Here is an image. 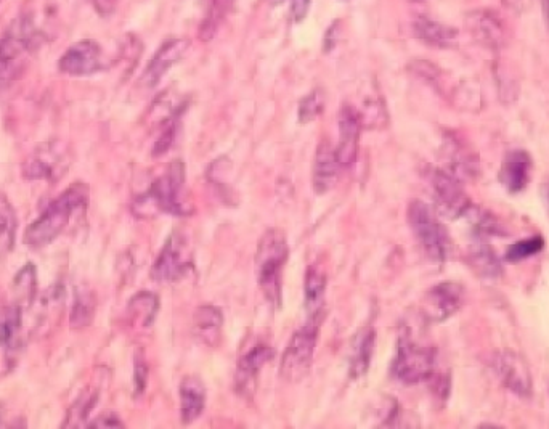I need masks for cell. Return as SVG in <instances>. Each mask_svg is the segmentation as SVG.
<instances>
[{"label":"cell","mask_w":549,"mask_h":429,"mask_svg":"<svg viewBox=\"0 0 549 429\" xmlns=\"http://www.w3.org/2000/svg\"><path fill=\"white\" fill-rule=\"evenodd\" d=\"M545 198H546V205H548L549 208V185L545 188Z\"/></svg>","instance_id":"obj_43"},{"label":"cell","mask_w":549,"mask_h":429,"mask_svg":"<svg viewBox=\"0 0 549 429\" xmlns=\"http://www.w3.org/2000/svg\"><path fill=\"white\" fill-rule=\"evenodd\" d=\"M469 29H471L472 36L476 37L477 41L487 45V47L497 49L505 39L503 23L495 13L488 12V10L471 13Z\"/></svg>","instance_id":"obj_24"},{"label":"cell","mask_w":549,"mask_h":429,"mask_svg":"<svg viewBox=\"0 0 549 429\" xmlns=\"http://www.w3.org/2000/svg\"><path fill=\"white\" fill-rule=\"evenodd\" d=\"M541 9H543V18L549 31V0H541Z\"/></svg>","instance_id":"obj_42"},{"label":"cell","mask_w":549,"mask_h":429,"mask_svg":"<svg viewBox=\"0 0 549 429\" xmlns=\"http://www.w3.org/2000/svg\"><path fill=\"white\" fill-rule=\"evenodd\" d=\"M471 259L477 272L485 277H495L500 272V264H498L495 254L490 250V246L480 242V237H477L476 243L472 245Z\"/></svg>","instance_id":"obj_29"},{"label":"cell","mask_w":549,"mask_h":429,"mask_svg":"<svg viewBox=\"0 0 549 429\" xmlns=\"http://www.w3.org/2000/svg\"><path fill=\"white\" fill-rule=\"evenodd\" d=\"M326 274L322 267L310 266L305 272L304 306L310 317L325 315Z\"/></svg>","instance_id":"obj_23"},{"label":"cell","mask_w":549,"mask_h":429,"mask_svg":"<svg viewBox=\"0 0 549 429\" xmlns=\"http://www.w3.org/2000/svg\"><path fill=\"white\" fill-rule=\"evenodd\" d=\"M525 4H527V0H503L506 9L514 13L524 12Z\"/></svg>","instance_id":"obj_41"},{"label":"cell","mask_w":549,"mask_h":429,"mask_svg":"<svg viewBox=\"0 0 549 429\" xmlns=\"http://www.w3.org/2000/svg\"><path fill=\"white\" fill-rule=\"evenodd\" d=\"M185 185V168L180 161L169 164L163 176L150 185L148 192L137 198L134 211L137 216L148 217L156 213H167L172 216H190L193 206L183 193Z\"/></svg>","instance_id":"obj_1"},{"label":"cell","mask_w":549,"mask_h":429,"mask_svg":"<svg viewBox=\"0 0 549 429\" xmlns=\"http://www.w3.org/2000/svg\"><path fill=\"white\" fill-rule=\"evenodd\" d=\"M495 370L509 391L524 399L532 396V376L522 357L513 352H503L495 359Z\"/></svg>","instance_id":"obj_16"},{"label":"cell","mask_w":549,"mask_h":429,"mask_svg":"<svg viewBox=\"0 0 549 429\" xmlns=\"http://www.w3.org/2000/svg\"><path fill=\"white\" fill-rule=\"evenodd\" d=\"M357 113L363 129H384L389 124L386 105L376 97L363 102L362 110L357 108Z\"/></svg>","instance_id":"obj_28"},{"label":"cell","mask_w":549,"mask_h":429,"mask_svg":"<svg viewBox=\"0 0 549 429\" xmlns=\"http://www.w3.org/2000/svg\"><path fill=\"white\" fill-rule=\"evenodd\" d=\"M222 328H224V314L219 307L201 306L193 315V333L201 343L209 348H216L222 341Z\"/></svg>","instance_id":"obj_20"},{"label":"cell","mask_w":549,"mask_h":429,"mask_svg":"<svg viewBox=\"0 0 549 429\" xmlns=\"http://www.w3.org/2000/svg\"><path fill=\"white\" fill-rule=\"evenodd\" d=\"M148 380V368L143 364L142 359L137 360L135 365V386H137V393H142L145 386H147Z\"/></svg>","instance_id":"obj_38"},{"label":"cell","mask_w":549,"mask_h":429,"mask_svg":"<svg viewBox=\"0 0 549 429\" xmlns=\"http://www.w3.org/2000/svg\"><path fill=\"white\" fill-rule=\"evenodd\" d=\"M545 246V240L541 237L527 238V240H521V242L514 243L506 253V261L509 262H521L525 259L532 258L535 254L540 253Z\"/></svg>","instance_id":"obj_33"},{"label":"cell","mask_w":549,"mask_h":429,"mask_svg":"<svg viewBox=\"0 0 549 429\" xmlns=\"http://www.w3.org/2000/svg\"><path fill=\"white\" fill-rule=\"evenodd\" d=\"M18 221L9 198L0 192V251L13 250L17 237Z\"/></svg>","instance_id":"obj_27"},{"label":"cell","mask_w":549,"mask_h":429,"mask_svg":"<svg viewBox=\"0 0 549 429\" xmlns=\"http://www.w3.org/2000/svg\"><path fill=\"white\" fill-rule=\"evenodd\" d=\"M188 47H190V42L187 39H169L164 42L143 71L142 79H140L142 86L148 87V89L155 87L163 79L164 74L185 57Z\"/></svg>","instance_id":"obj_15"},{"label":"cell","mask_w":549,"mask_h":429,"mask_svg":"<svg viewBox=\"0 0 549 429\" xmlns=\"http://www.w3.org/2000/svg\"><path fill=\"white\" fill-rule=\"evenodd\" d=\"M36 272L33 266H26L20 270L15 278V295L21 304H29L36 293Z\"/></svg>","instance_id":"obj_32"},{"label":"cell","mask_w":549,"mask_h":429,"mask_svg":"<svg viewBox=\"0 0 549 429\" xmlns=\"http://www.w3.org/2000/svg\"><path fill=\"white\" fill-rule=\"evenodd\" d=\"M362 123L358 118L357 108L346 103L339 113V132L341 140L336 147L341 168L347 169L357 163L358 147H360V134H362Z\"/></svg>","instance_id":"obj_14"},{"label":"cell","mask_w":549,"mask_h":429,"mask_svg":"<svg viewBox=\"0 0 549 429\" xmlns=\"http://www.w3.org/2000/svg\"><path fill=\"white\" fill-rule=\"evenodd\" d=\"M232 171V163L228 158L222 156L219 160L214 161V163L209 164L208 168V179L212 185H216L217 190H219L222 197L227 198L230 195V188H228L227 180L228 174Z\"/></svg>","instance_id":"obj_34"},{"label":"cell","mask_w":549,"mask_h":429,"mask_svg":"<svg viewBox=\"0 0 549 429\" xmlns=\"http://www.w3.org/2000/svg\"><path fill=\"white\" fill-rule=\"evenodd\" d=\"M312 0H291V17L294 23H301L309 13Z\"/></svg>","instance_id":"obj_36"},{"label":"cell","mask_w":549,"mask_h":429,"mask_svg":"<svg viewBox=\"0 0 549 429\" xmlns=\"http://www.w3.org/2000/svg\"><path fill=\"white\" fill-rule=\"evenodd\" d=\"M177 132H179V119H174L171 123L161 126V134H159L158 142L155 143V148H153V155L163 156L164 153L169 152L172 145H174Z\"/></svg>","instance_id":"obj_35"},{"label":"cell","mask_w":549,"mask_h":429,"mask_svg":"<svg viewBox=\"0 0 549 429\" xmlns=\"http://www.w3.org/2000/svg\"><path fill=\"white\" fill-rule=\"evenodd\" d=\"M339 169L341 164L336 156V148L331 145L330 140H322L318 143L312 171V187L318 195H325L336 185Z\"/></svg>","instance_id":"obj_17"},{"label":"cell","mask_w":549,"mask_h":429,"mask_svg":"<svg viewBox=\"0 0 549 429\" xmlns=\"http://www.w3.org/2000/svg\"><path fill=\"white\" fill-rule=\"evenodd\" d=\"M68 164L70 153L63 143H44L23 164V176L28 180L55 182L65 174Z\"/></svg>","instance_id":"obj_9"},{"label":"cell","mask_w":549,"mask_h":429,"mask_svg":"<svg viewBox=\"0 0 549 429\" xmlns=\"http://www.w3.org/2000/svg\"><path fill=\"white\" fill-rule=\"evenodd\" d=\"M36 29L33 23L18 20L0 37V89L10 86L25 66L26 57L36 47Z\"/></svg>","instance_id":"obj_5"},{"label":"cell","mask_w":549,"mask_h":429,"mask_svg":"<svg viewBox=\"0 0 549 429\" xmlns=\"http://www.w3.org/2000/svg\"><path fill=\"white\" fill-rule=\"evenodd\" d=\"M192 266V245L182 232H174L167 238L163 250L151 267V278L158 283L177 282L187 275Z\"/></svg>","instance_id":"obj_8"},{"label":"cell","mask_w":549,"mask_h":429,"mask_svg":"<svg viewBox=\"0 0 549 429\" xmlns=\"http://www.w3.org/2000/svg\"><path fill=\"white\" fill-rule=\"evenodd\" d=\"M436 368V349L416 340L411 330L400 333L392 373L403 385H418L429 380Z\"/></svg>","instance_id":"obj_4"},{"label":"cell","mask_w":549,"mask_h":429,"mask_svg":"<svg viewBox=\"0 0 549 429\" xmlns=\"http://www.w3.org/2000/svg\"><path fill=\"white\" fill-rule=\"evenodd\" d=\"M431 182L442 214L458 219L471 211L469 198L466 197L460 180L456 179L453 172L437 169L432 174Z\"/></svg>","instance_id":"obj_10"},{"label":"cell","mask_w":549,"mask_h":429,"mask_svg":"<svg viewBox=\"0 0 549 429\" xmlns=\"http://www.w3.org/2000/svg\"><path fill=\"white\" fill-rule=\"evenodd\" d=\"M58 68L68 76H90L103 68V54L100 45L94 41H81L71 45L61 55Z\"/></svg>","instance_id":"obj_12"},{"label":"cell","mask_w":549,"mask_h":429,"mask_svg":"<svg viewBox=\"0 0 549 429\" xmlns=\"http://www.w3.org/2000/svg\"><path fill=\"white\" fill-rule=\"evenodd\" d=\"M180 418L183 425H192L203 415L206 407V386L198 376L190 375L180 383Z\"/></svg>","instance_id":"obj_19"},{"label":"cell","mask_w":549,"mask_h":429,"mask_svg":"<svg viewBox=\"0 0 549 429\" xmlns=\"http://www.w3.org/2000/svg\"><path fill=\"white\" fill-rule=\"evenodd\" d=\"M235 0H200L203 7V20H201L200 37L203 41H211L219 31L222 21L232 9Z\"/></svg>","instance_id":"obj_25"},{"label":"cell","mask_w":549,"mask_h":429,"mask_svg":"<svg viewBox=\"0 0 549 429\" xmlns=\"http://www.w3.org/2000/svg\"><path fill=\"white\" fill-rule=\"evenodd\" d=\"M92 4L102 15H110L114 9V0H92Z\"/></svg>","instance_id":"obj_40"},{"label":"cell","mask_w":549,"mask_h":429,"mask_svg":"<svg viewBox=\"0 0 549 429\" xmlns=\"http://www.w3.org/2000/svg\"><path fill=\"white\" fill-rule=\"evenodd\" d=\"M339 21L333 23L331 28L328 29V33L325 34V52H331L336 47L339 39Z\"/></svg>","instance_id":"obj_39"},{"label":"cell","mask_w":549,"mask_h":429,"mask_svg":"<svg viewBox=\"0 0 549 429\" xmlns=\"http://www.w3.org/2000/svg\"><path fill=\"white\" fill-rule=\"evenodd\" d=\"M323 317H310L304 327L294 331L285 354L281 357L280 375L289 383L302 380V376L309 372L310 364L314 359L317 348L320 327Z\"/></svg>","instance_id":"obj_6"},{"label":"cell","mask_w":549,"mask_h":429,"mask_svg":"<svg viewBox=\"0 0 549 429\" xmlns=\"http://www.w3.org/2000/svg\"><path fill=\"white\" fill-rule=\"evenodd\" d=\"M288 256V240L283 230H267L257 243V282L265 299L275 309H280L283 301V267L288 262Z\"/></svg>","instance_id":"obj_3"},{"label":"cell","mask_w":549,"mask_h":429,"mask_svg":"<svg viewBox=\"0 0 549 429\" xmlns=\"http://www.w3.org/2000/svg\"><path fill=\"white\" fill-rule=\"evenodd\" d=\"M4 420V412H2V407H0V423Z\"/></svg>","instance_id":"obj_44"},{"label":"cell","mask_w":549,"mask_h":429,"mask_svg":"<svg viewBox=\"0 0 549 429\" xmlns=\"http://www.w3.org/2000/svg\"><path fill=\"white\" fill-rule=\"evenodd\" d=\"M159 311V299L155 293L150 291H142L139 295H135L131 299V303L127 306V314L129 319L134 323L135 327L148 328L155 322L156 315Z\"/></svg>","instance_id":"obj_26"},{"label":"cell","mask_w":549,"mask_h":429,"mask_svg":"<svg viewBox=\"0 0 549 429\" xmlns=\"http://www.w3.org/2000/svg\"><path fill=\"white\" fill-rule=\"evenodd\" d=\"M122 421L119 420L114 413H105L102 417H98L97 420L90 425V428H122Z\"/></svg>","instance_id":"obj_37"},{"label":"cell","mask_w":549,"mask_h":429,"mask_svg":"<svg viewBox=\"0 0 549 429\" xmlns=\"http://www.w3.org/2000/svg\"><path fill=\"white\" fill-rule=\"evenodd\" d=\"M463 288L455 282H442L427 291L423 301L424 319L440 323L460 311Z\"/></svg>","instance_id":"obj_11"},{"label":"cell","mask_w":549,"mask_h":429,"mask_svg":"<svg viewBox=\"0 0 549 429\" xmlns=\"http://www.w3.org/2000/svg\"><path fill=\"white\" fill-rule=\"evenodd\" d=\"M407 216L408 224L427 258L444 262L448 253V235L436 213L423 201L416 200L408 206Z\"/></svg>","instance_id":"obj_7"},{"label":"cell","mask_w":549,"mask_h":429,"mask_svg":"<svg viewBox=\"0 0 549 429\" xmlns=\"http://www.w3.org/2000/svg\"><path fill=\"white\" fill-rule=\"evenodd\" d=\"M95 298L89 291H79L74 301L73 312H71V327H87L94 319Z\"/></svg>","instance_id":"obj_30"},{"label":"cell","mask_w":549,"mask_h":429,"mask_svg":"<svg viewBox=\"0 0 549 429\" xmlns=\"http://www.w3.org/2000/svg\"><path fill=\"white\" fill-rule=\"evenodd\" d=\"M376 333L371 327L363 328L352 343V354L349 359V376L358 380L370 370L371 359L375 352Z\"/></svg>","instance_id":"obj_22"},{"label":"cell","mask_w":549,"mask_h":429,"mask_svg":"<svg viewBox=\"0 0 549 429\" xmlns=\"http://www.w3.org/2000/svg\"><path fill=\"white\" fill-rule=\"evenodd\" d=\"M326 97L325 92L322 89H315L310 94L305 95L304 99L299 103V110H297V116H299V123L309 124L318 116L322 115L325 110Z\"/></svg>","instance_id":"obj_31"},{"label":"cell","mask_w":549,"mask_h":429,"mask_svg":"<svg viewBox=\"0 0 549 429\" xmlns=\"http://www.w3.org/2000/svg\"><path fill=\"white\" fill-rule=\"evenodd\" d=\"M273 357H275V351L270 348L269 344L259 343L249 349L241 357L238 367H236V393L246 397V399H251L254 396V391H256L257 376Z\"/></svg>","instance_id":"obj_13"},{"label":"cell","mask_w":549,"mask_h":429,"mask_svg":"<svg viewBox=\"0 0 549 429\" xmlns=\"http://www.w3.org/2000/svg\"><path fill=\"white\" fill-rule=\"evenodd\" d=\"M533 163L529 153L514 150L508 153L500 168V182L509 193L524 192L532 179Z\"/></svg>","instance_id":"obj_18"},{"label":"cell","mask_w":549,"mask_h":429,"mask_svg":"<svg viewBox=\"0 0 549 429\" xmlns=\"http://www.w3.org/2000/svg\"><path fill=\"white\" fill-rule=\"evenodd\" d=\"M413 29H415L419 41L431 45V47H437V49H452L458 42V31L455 28L431 20V18H416Z\"/></svg>","instance_id":"obj_21"},{"label":"cell","mask_w":549,"mask_h":429,"mask_svg":"<svg viewBox=\"0 0 549 429\" xmlns=\"http://www.w3.org/2000/svg\"><path fill=\"white\" fill-rule=\"evenodd\" d=\"M89 203V187L84 184L71 185L63 195L50 203L41 217L29 225L25 240L31 248H44L60 237L70 225L71 217L86 208Z\"/></svg>","instance_id":"obj_2"}]
</instances>
